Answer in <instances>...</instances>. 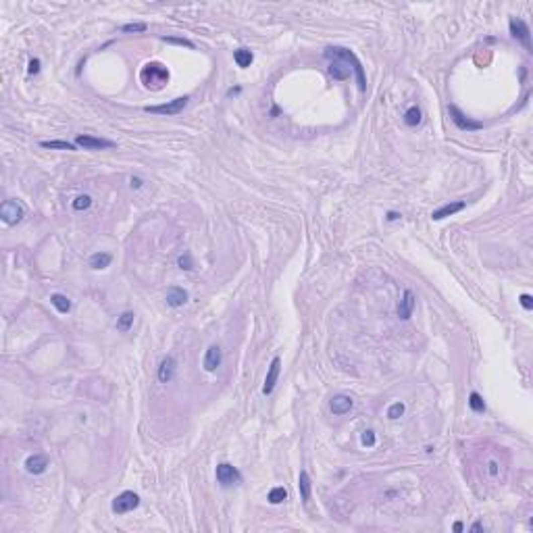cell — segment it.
Segmentation results:
<instances>
[{"label":"cell","mask_w":533,"mask_h":533,"mask_svg":"<svg viewBox=\"0 0 533 533\" xmlns=\"http://www.w3.org/2000/svg\"><path fill=\"white\" fill-rule=\"evenodd\" d=\"M325 58L327 60H344L346 65H350L354 69V78H356V84H358V90L360 92H364L367 90V78H364V69H362V63L358 60V56L352 52V50H348V48H342V46H329L325 50Z\"/></svg>","instance_id":"cell-1"},{"label":"cell","mask_w":533,"mask_h":533,"mask_svg":"<svg viewBox=\"0 0 533 533\" xmlns=\"http://www.w3.org/2000/svg\"><path fill=\"white\" fill-rule=\"evenodd\" d=\"M140 80L148 90H161L169 82V69L161 63H146L140 71Z\"/></svg>","instance_id":"cell-2"},{"label":"cell","mask_w":533,"mask_h":533,"mask_svg":"<svg viewBox=\"0 0 533 533\" xmlns=\"http://www.w3.org/2000/svg\"><path fill=\"white\" fill-rule=\"evenodd\" d=\"M190 102V96H179L171 102H165V104H155V106H146V113H155V115H167V117H171V115H179L181 111L188 106Z\"/></svg>","instance_id":"cell-3"},{"label":"cell","mask_w":533,"mask_h":533,"mask_svg":"<svg viewBox=\"0 0 533 533\" xmlns=\"http://www.w3.org/2000/svg\"><path fill=\"white\" fill-rule=\"evenodd\" d=\"M448 111H450L452 123H454L456 127H459L461 131H477V129L483 127V123H479V121H473L471 117H467L456 104H450V106H448Z\"/></svg>","instance_id":"cell-4"},{"label":"cell","mask_w":533,"mask_h":533,"mask_svg":"<svg viewBox=\"0 0 533 533\" xmlns=\"http://www.w3.org/2000/svg\"><path fill=\"white\" fill-rule=\"evenodd\" d=\"M0 217H3L7 225H17L25 217V208L17 200H5L3 206H0Z\"/></svg>","instance_id":"cell-5"},{"label":"cell","mask_w":533,"mask_h":533,"mask_svg":"<svg viewBox=\"0 0 533 533\" xmlns=\"http://www.w3.org/2000/svg\"><path fill=\"white\" fill-rule=\"evenodd\" d=\"M138 506H140V498H138V494H133V492H123V494H119L113 500V512L115 514L131 512L133 508H138Z\"/></svg>","instance_id":"cell-6"},{"label":"cell","mask_w":533,"mask_h":533,"mask_svg":"<svg viewBox=\"0 0 533 533\" xmlns=\"http://www.w3.org/2000/svg\"><path fill=\"white\" fill-rule=\"evenodd\" d=\"M508 27H510V36L514 40H519L527 52H531V29H529V25L523 19H510Z\"/></svg>","instance_id":"cell-7"},{"label":"cell","mask_w":533,"mask_h":533,"mask_svg":"<svg viewBox=\"0 0 533 533\" xmlns=\"http://www.w3.org/2000/svg\"><path fill=\"white\" fill-rule=\"evenodd\" d=\"M217 481L223 485V487H232V485H238L242 483V475H240V471L230 465V463H221L217 467Z\"/></svg>","instance_id":"cell-8"},{"label":"cell","mask_w":533,"mask_h":533,"mask_svg":"<svg viewBox=\"0 0 533 533\" xmlns=\"http://www.w3.org/2000/svg\"><path fill=\"white\" fill-rule=\"evenodd\" d=\"M75 144L84 150H106V148L115 146V142H111V140L94 138V135H88V133H80L78 138H75Z\"/></svg>","instance_id":"cell-9"},{"label":"cell","mask_w":533,"mask_h":533,"mask_svg":"<svg viewBox=\"0 0 533 533\" xmlns=\"http://www.w3.org/2000/svg\"><path fill=\"white\" fill-rule=\"evenodd\" d=\"M279 371H281V358L275 356L269 364V373H267V379H265V386H263V394L269 396L273 394L275 390V384H277V377H279Z\"/></svg>","instance_id":"cell-10"},{"label":"cell","mask_w":533,"mask_h":533,"mask_svg":"<svg viewBox=\"0 0 533 533\" xmlns=\"http://www.w3.org/2000/svg\"><path fill=\"white\" fill-rule=\"evenodd\" d=\"M188 298H190V294L184 290V287H179V285H173V287H169V290H167V296H165L167 304H169L171 309H179V307H184V304L188 302Z\"/></svg>","instance_id":"cell-11"},{"label":"cell","mask_w":533,"mask_h":533,"mask_svg":"<svg viewBox=\"0 0 533 533\" xmlns=\"http://www.w3.org/2000/svg\"><path fill=\"white\" fill-rule=\"evenodd\" d=\"M331 413L333 415H346V413H350V410H352V406H354V400L350 398V396H346V394H338V396H333L331 398Z\"/></svg>","instance_id":"cell-12"},{"label":"cell","mask_w":533,"mask_h":533,"mask_svg":"<svg viewBox=\"0 0 533 533\" xmlns=\"http://www.w3.org/2000/svg\"><path fill=\"white\" fill-rule=\"evenodd\" d=\"M221 360H223V354H221V348L219 346H210L206 350V354H204V360H202V367L204 371L212 373V371H217L221 367Z\"/></svg>","instance_id":"cell-13"},{"label":"cell","mask_w":533,"mask_h":533,"mask_svg":"<svg viewBox=\"0 0 533 533\" xmlns=\"http://www.w3.org/2000/svg\"><path fill=\"white\" fill-rule=\"evenodd\" d=\"M415 302H417L415 294L410 292V290H404L402 300L398 302V317L402 319V321L410 319V315H413V311H415Z\"/></svg>","instance_id":"cell-14"},{"label":"cell","mask_w":533,"mask_h":533,"mask_svg":"<svg viewBox=\"0 0 533 533\" xmlns=\"http://www.w3.org/2000/svg\"><path fill=\"white\" fill-rule=\"evenodd\" d=\"M48 469V459L42 454H32L29 459L25 461V471L32 475H42L44 471Z\"/></svg>","instance_id":"cell-15"},{"label":"cell","mask_w":533,"mask_h":533,"mask_svg":"<svg viewBox=\"0 0 533 533\" xmlns=\"http://www.w3.org/2000/svg\"><path fill=\"white\" fill-rule=\"evenodd\" d=\"M463 208H465V202H463V200H456V202L444 204V206H439L437 210L431 212V219H433V221H441V219H446V217L456 215V212H461Z\"/></svg>","instance_id":"cell-16"},{"label":"cell","mask_w":533,"mask_h":533,"mask_svg":"<svg viewBox=\"0 0 533 533\" xmlns=\"http://www.w3.org/2000/svg\"><path fill=\"white\" fill-rule=\"evenodd\" d=\"M175 369H177V362H175L173 356L163 358L161 367H159V382H161V384H169L171 379L175 377Z\"/></svg>","instance_id":"cell-17"},{"label":"cell","mask_w":533,"mask_h":533,"mask_svg":"<svg viewBox=\"0 0 533 533\" xmlns=\"http://www.w3.org/2000/svg\"><path fill=\"white\" fill-rule=\"evenodd\" d=\"M352 71H354V69H352ZM329 75H331L333 80L344 82V80H348L352 73H350V67H344L342 60H331V63H329Z\"/></svg>","instance_id":"cell-18"},{"label":"cell","mask_w":533,"mask_h":533,"mask_svg":"<svg viewBox=\"0 0 533 533\" xmlns=\"http://www.w3.org/2000/svg\"><path fill=\"white\" fill-rule=\"evenodd\" d=\"M111 261H113V256H111L109 252H96V254L90 256V267L96 269V271H100V269H106V267H109Z\"/></svg>","instance_id":"cell-19"},{"label":"cell","mask_w":533,"mask_h":533,"mask_svg":"<svg viewBox=\"0 0 533 533\" xmlns=\"http://www.w3.org/2000/svg\"><path fill=\"white\" fill-rule=\"evenodd\" d=\"M298 487H300V496H302V502L307 504L311 500V477L307 471H300V477H298Z\"/></svg>","instance_id":"cell-20"},{"label":"cell","mask_w":533,"mask_h":533,"mask_svg":"<svg viewBox=\"0 0 533 533\" xmlns=\"http://www.w3.org/2000/svg\"><path fill=\"white\" fill-rule=\"evenodd\" d=\"M234 60H236V65H238V67L246 69V67H250V65H252L254 56H252V52H250L248 48H238V50L234 52Z\"/></svg>","instance_id":"cell-21"},{"label":"cell","mask_w":533,"mask_h":533,"mask_svg":"<svg viewBox=\"0 0 533 533\" xmlns=\"http://www.w3.org/2000/svg\"><path fill=\"white\" fill-rule=\"evenodd\" d=\"M50 302H52V307H54L60 315H67V313L71 311V300H69L67 296H63V294H52V296H50Z\"/></svg>","instance_id":"cell-22"},{"label":"cell","mask_w":533,"mask_h":533,"mask_svg":"<svg viewBox=\"0 0 533 533\" xmlns=\"http://www.w3.org/2000/svg\"><path fill=\"white\" fill-rule=\"evenodd\" d=\"M404 123L408 127H417L421 123V109L419 106H410V109L404 113Z\"/></svg>","instance_id":"cell-23"},{"label":"cell","mask_w":533,"mask_h":533,"mask_svg":"<svg viewBox=\"0 0 533 533\" xmlns=\"http://www.w3.org/2000/svg\"><path fill=\"white\" fill-rule=\"evenodd\" d=\"M40 146L42 148H50V150H75L78 144H71V142H65V140H44Z\"/></svg>","instance_id":"cell-24"},{"label":"cell","mask_w":533,"mask_h":533,"mask_svg":"<svg viewBox=\"0 0 533 533\" xmlns=\"http://www.w3.org/2000/svg\"><path fill=\"white\" fill-rule=\"evenodd\" d=\"M133 317H135V315H133L131 311H125L123 315H121V317L117 319V329H119V331H129V327L133 325Z\"/></svg>","instance_id":"cell-25"},{"label":"cell","mask_w":533,"mask_h":533,"mask_svg":"<svg viewBox=\"0 0 533 533\" xmlns=\"http://www.w3.org/2000/svg\"><path fill=\"white\" fill-rule=\"evenodd\" d=\"M271 504H281V502L287 500V492H285V487H273V490L269 492V498H267Z\"/></svg>","instance_id":"cell-26"},{"label":"cell","mask_w":533,"mask_h":533,"mask_svg":"<svg viewBox=\"0 0 533 533\" xmlns=\"http://www.w3.org/2000/svg\"><path fill=\"white\" fill-rule=\"evenodd\" d=\"M469 406H471L473 413H485V402H483V398L477 392H473L469 396Z\"/></svg>","instance_id":"cell-27"},{"label":"cell","mask_w":533,"mask_h":533,"mask_svg":"<svg viewBox=\"0 0 533 533\" xmlns=\"http://www.w3.org/2000/svg\"><path fill=\"white\" fill-rule=\"evenodd\" d=\"M90 206H92V196H88V194H82L73 200V210H78V212L88 210Z\"/></svg>","instance_id":"cell-28"},{"label":"cell","mask_w":533,"mask_h":533,"mask_svg":"<svg viewBox=\"0 0 533 533\" xmlns=\"http://www.w3.org/2000/svg\"><path fill=\"white\" fill-rule=\"evenodd\" d=\"M404 410H406L404 402H394V404L388 408V417H390V419H400V417L404 415Z\"/></svg>","instance_id":"cell-29"},{"label":"cell","mask_w":533,"mask_h":533,"mask_svg":"<svg viewBox=\"0 0 533 533\" xmlns=\"http://www.w3.org/2000/svg\"><path fill=\"white\" fill-rule=\"evenodd\" d=\"M121 32L123 34H140V32H146V23H125L121 27Z\"/></svg>","instance_id":"cell-30"},{"label":"cell","mask_w":533,"mask_h":533,"mask_svg":"<svg viewBox=\"0 0 533 533\" xmlns=\"http://www.w3.org/2000/svg\"><path fill=\"white\" fill-rule=\"evenodd\" d=\"M360 441H362V446L373 448V446H375V433H373L371 429H364V431H362V437H360Z\"/></svg>","instance_id":"cell-31"},{"label":"cell","mask_w":533,"mask_h":533,"mask_svg":"<svg viewBox=\"0 0 533 533\" xmlns=\"http://www.w3.org/2000/svg\"><path fill=\"white\" fill-rule=\"evenodd\" d=\"M179 269H184V271H190V269H194L192 254H190V252H186V254H181V256H179Z\"/></svg>","instance_id":"cell-32"},{"label":"cell","mask_w":533,"mask_h":533,"mask_svg":"<svg viewBox=\"0 0 533 533\" xmlns=\"http://www.w3.org/2000/svg\"><path fill=\"white\" fill-rule=\"evenodd\" d=\"M165 42H169V44H179V46H188V48H194V44L190 40H181V38H163Z\"/></svg>","instance_id":"cell-33"},{"label":"cell","mask_w":533,"mask_h":533,"mask_svg":"<svg viewBox=\"0 0 533 533\" xmlns=\"http://www.w3.org/2000/svg\"><path fill=\"white\" fill-rule=\"evenodd\" d=\"M521 307L525 309V311H531L533 309V298L529 296V294H523L521 296Z\"/></svg>","instance_id":"cell-34"},{"label":"cell","mask_w":533,"mask_h":533,"mask_svg":"<svg viewBox=\"0 0 533 533\" xmlns=\"http://www.w3.org/2000/svg\"><path fill=\"white\" fill-rule=\"evenodd\" d=\"M27 71L32 73V75H36V73L40 71V58H32V60H29V67H27Z\"/></svg>","instance_id":"cell-35"},{"label":"cell","mask_w":533,"mask_h":533,"mask_svg":"<svg viewBox=\"0 0 533 533\" xmlns=\"http://www.w3.org/2000/svg\"><path fill=\"white\" fill-rule=\"evenodd\" d=\"M131 188H142V179L131 177Z\"/></svg>","instance_id":"cell-36"},{"label":"cell","mask_w":533,"mask_h":533,"mask_svg":"<svg viewBox=\"0 0 533 533\" xmlns=\"http://www.w3.org/2000/svg\"><path fill=\"white\" fill-rule=\"evenodd\" d=\"M240 92H242V88L238 86V88H232V90H230V92H227V96H238Z\"/></svg>","instance_id":"cell-37"},{"label":"cell","mask_w":533,"mask_h":533,"mask_svg":"<svg viewBox=\"0 0 533 533\" xmlns=\"http://www.w3.org/2000/svg\"><path fill=\"white\" fill-rule=\"evenodd\" d=\"M398 219H400L398 212H388V221H398Z\"/></svg>","instance_id":"cell-38"},{"label":"cell","mask_w":533,"mask_h":533,"mask_svg":"<svg viewBox=\"0 0 533 533\" xmlns=\"http://www.w3.org/2000/svg\"><path fill=\"white\" fill-rule=\"evenodd\" d=\"M452 529H454V531H463V529H465V525H463L461 521H456V523L452 525Z\"/></svg>","instance_id":"cell-39"},{"label":"cell","mask_w":533,"mask_h":533,"mask_svg":"<svg viewBox=\"0 0 533 533\" xmlns=\"http://www.w3.org/2000/svg\"><path fill=\"white\" fill-rule=\"evenodd\" d=\"M481 529H483V525H481V523H475L473 527H471V531H481Z\"/></svg>","instance_id":"cell-40"}]
</instances>
